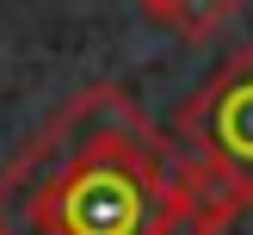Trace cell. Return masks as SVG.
I'll return each instance as SVG.
<instances>
[{"label": "cell", "instance_id": "7a4b0ae2", "mask_svg": "<svg viewBox=\"0 0 253 235\" xmlns=\"http://www.w3.org/2000/svg\"><path fill=\"white\" fill-rule=\"evenodd\" d=\"M179 136L204 155H222L241 173H253V44L229 68H216L204 93L179 111Z\"/></svg>", "mask_w": 253, "mask_h": 235}, {"label": "cell", "instance_id": "3957f363", "mask_svg": "<svg viewBox=\"0 0 253 235\" xmlns=\"http://www.w3.org/2000/svg\"><path fill=\"white\" fill-rule=\"evenodd\" d=\"M161 31L192 37V44H210L216 31H229V19L241 12V0H136Z\"/></svg>", "mask_w": 253, "mask_h": 235}, {"label": "cell", "instance_id": "6da1fadb", "mask_svg": "<svg viewBox=\"0 0 253 235\" xmlns=\"http://www.w3.org/2000/svg\"><path fill=\"white\" fill-rule=\"evenodd\" d=\"M185 161L118 87H86L0 173V235H198Z\"/></svg>", "mask_w": 253, "mask_h": 235}]
</instances>
